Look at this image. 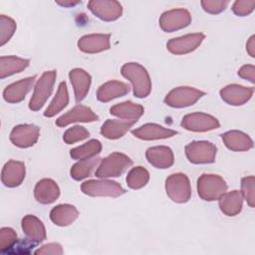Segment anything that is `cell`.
<instances>
[{"label":"cell","mask_w":255,"mask_h":255,"mask_svg":"<svg viewBox=\"0 0 255 255\" xmlns=\"http://www.w3.org/2000/svg\"><path fill=\"white\" fill-rule=\"evenodd\" d=\"M100 162V157L99 156H94L91 158L87 159H82L79 160L77 163H75L70 170L71 177L74 178L75 180H82L93 172L97 164Z\"/></svg>","instance_id":"d6a6232c"},{"label":"cell","mask_w":255,"mask_h":255,"mask_svg":"<svg viewBox=\"0 0 255 255\" xmlns=\"http://www.w3.org/2000/svg\"><path fill=\"white\" fill-rule=\"evenodd\" d=\"M26 168L22 161L8 160L1 172L2 183L7 187H16L22 183L25 178Z\"/></svg>","instance_id":"2e32d148"},{"label":"cell","mask_w":255,"mask_h":255,"mask_svg":"<svg viewBox=\"0 0 255 255\" xmlns=\"http://www.w3.org/2000/svg\"><path fill=\"white\" fill-rule=\"evenodd\" d=\"M111 36L109 34H90L81 37L78 41V48L88 54H96L111 47L110 43Z\"/></svg>","instance_id":"e0dca14e"},{"label":"cell","mask_w":255,"mask_h":255,"mask_svg":"<svg viewBox=\"0 0 255 255\" xmlns=\"http://www.w3.org/2000/svg\"><path fill=\"white\" fill-rule=\"evenodd\" d=\"M122 75L128 79L133 89V95L136 98H145L151 91L150 77L140 64L127 63L121 69Z\"/></svg>","instance_id":"6da1fadb"},{"label":"cell","mask_w":255,"mask_h":255,"mask_svg":"<svg viewBox=\"0 0 255 255\" xmlns=\"http://www.w3.org/2000/svg\"><path fill=\"white\" fill-rule=\"evenodd\" d=\"M218 200L220 210L227 216H235L242 210L243 196L239 190L225 192Z\"/></svg>","instance_id":"4316f807"},{"label":"cell","mask_w":255,"mask_h":255,"mask_svg":"<svg viewBox=\"0 0 255 255\" xmlns=\"http://www.w3.org/2000/svg\"><path fill=\"white\" fill-rule=\"evenodd\" d=\"M17 242V234L10 227H2L0 230V251L5 253Z\"/></svg>","instance_id":"74e56055"},{"label":"cell","mask_w":255,"mask_h":255,"mask_svg":"<svg viewBox=\"0 0 255 255\" xmlns=\"http://www.w3.org/2000/svg\"><path fill=\"white\" fill-rule=\"evenodd\" d=\"M203 10L209 14H219L224 11L229 4L226 0H203L200 2Z\"/></svg>","instance_id":"ab89813d"},{"label":"cell","mask_w":255,"mask_h":255,"mask_svg":"<svg viewBox=\"0 0 255 255\" xmlns=\"http://www.w3.org/2000/svg\"><path fill=\"white\" fill-rule=\"evenodd\" d=\"M165 191L174 202L184 203L191 197V186L188 177L181 172L172 173L165 179Z\"/></svg>","instance_id":"5b68a950"},{"label":"cell","mask_w":255,"mask_h":255,"mask_svg":"<svg viewBox=\"0 0 255 255\" xmlns=\"http://www.w3.org/2000/svg\"><path fill=\"white\" fill-rule=\"evenodd\" d=\"M254 89L237 84H231L220 90L221 99L231 106H242L253 96Z\"/></svg>","instance_id":"9a60e30c"},{"label":"cell","mask_w":255,"mask_h":255,"mask_svg":"<svg viewBox=\"0 0 255 255\" xmlns=\"http://www.w3.org/2000/svg\"><path fill=\"white\" fill-rule=\"evenodd\" d=\"M56 77V71H46L42 74V76L39 78L35 85L32 98L29 102L30 110L36 112L45 105L53 92Z\"/></svg>","instance_id":"277c9868"},{"label":"cell","mask_w":255,"mask_h":255,"mask_svg":"<svg viewBox=\"0 0 255 255\" xmlns=\"http://www.w3.org/2000/svg\"><path fill=\"white\" fill-rule=\"evenodd\" d=\"M102 150V143L98 139H90L86 143L74 147L70 150V155L72 158L77 160L87 159L98 155Z\"/></svg>","instance_id":"1f68e13d"},{"label":"cell","mask_w":255,"mask_h":255,"mask_svg":"<svg viewBox=\"0 0 255 255\" xmlns=\"http://www.w3.org/2000/svg\"><path fill=\"white\" fill-rule=\"evenodd\" d=\"M127 184L131 189H139L149 180V172L142 166L132 167L127 175Z\"/></svg>","instance_id":"836d02e7"},{"label":"cell","mask_w":255,"mask_h":255,"mask_svg":"<svg viewBox=\"0 0 255 255\" xmlns=\"http://www.w3.org/2000/svg\"><path fill=\"white\" fill-rule=\"evenodd\" d=\"M21 226L28 240L36 244L44 241L47 237L44 224L38 217L34 215L29 214L24 216L21 221Z\"/></svg>","instance_id":"cb8c5ba5"},{"label":"cell","mask_w":255,"mask_h":255,"mask_svg":"<svg viewBox=\"0 0 255 255\" xmlns=\"http://www.w3.org/2000/svg\"><path fill=\"white\" fill-rule=\"evenodd\" d=\"M40 135V128L35 125H19L16 126L11 133V142L21 148H26L34 145Z\"/></svg>","instance_id":"4fadbf2b"},{"label":"cell","mask_w":255,"mask_h":255,"mask_svg":"<svg viewBox=\"0 0 255 255\" xmlns=\"http://www.w3.org/2000/svg\"><path fill=\"white\" fill-rule=\"evenodd\" d=\"M185 155L187 159L195 164L214 162L216 156V146L210 141L196 140L185 145Z\"/></svg>","instance_id":"52a82bcc"},{"label":"cell","mask_w":255,"mask_h":255,"mask_svg":"<svg viewBox=\"0 0 255 255\" xmlns=\"http://www.w3.org/2000/svg\"><path fill=\"white\" fill-rule=\"evenodd\" d=\"M79 216L78 209L71 204H59L50 212V218L56 225L68 226Z\"/></svg>","instance_id":"83f0119b"},{"label":"cell","mask_w":255,"mask_h":255,"mask_svg":"<svg viewBox=\"0 0 255 255\" xmlns=\"http://www.w3.org/2000/svg\"><path fill=\"white\" fill-rule=\"evenodd\" d=\"M35 79L36 76L28 77L7 86L3 91L4 100L11 104H17L23 101L25 99V96L32 89Z\"/></svg>","instance_id":"ac0fdd59"},{"label":"cell","mask_w":255,"mask_h":255,"mask_svg":"<svg viewBox=\"0 0 255 255\" xmlns=\"http://www.w3.org/2000/svg\"><path fill=\"white\" fill-rule=\"evenodd\" d=\"M68 104H69V94H68L67 85L65 82H61L54 99L52 100L51 104L44 112V116L47 118H52L56 116L58 113H60L62 110H64L68 106Z\"/></svg>","instance_id":"4dcf8cb0"},{"label":"cell","mask_w":255,"mask_h":255,"mask_svg":"<svg viewBox=\"0 0 255 255\" xmlns=\"http://www.w3.org/2000/svg\"><path fill=\"white\" fill-rule=\"evenodd\" d=\"M226 190L227 184L225 180L217 174L204 173L197 179V193L203 200H217Z\"/></svg>","instance_id":"3957f363"},{"label":"cell","mask_w":255,"mask_h":255,"mask_svg":"<svg viewBox=\"0 0 255 255\" xmlns=\"http://www.w3.org/2000/svg\"><path fill=\"white\" fill-rule=\"evenodd\" d=\"M254 39H255V37H254V36H251V37H250V39L248 40L247 44H246V51H247V53H248L252 58H254V57H255Z\"/></svg>","instance_id":"7bdbcfd3"},{"label":"cell","mask_w":255,"mask_h":255,"mask_svg":"<svg viewBox=\"0 0 255 255\" xmlns=\"http://www.w3.org/2000/svg\"><path fill=\"white\" fill-rule=\"evenodd\" d=\"M88 8L99 19L107 22L119 19L123 13L121 3L115 0H91Z\"/></svg>","instance_id":"8fae6325"},{"label":"cell","mask_w":255,"mask_h":255,"mask_svg":"<svg viewBox=\"0 0 255 255\" xmlns=\"http://www.w3.org/2000/svg\"><path fill=\"white\" fill-rule=\"evenodd\" d=\"M30 64L28 59L16 56H1L0 58V78L4 79L25 70Z\"/></svg>","instance_id":"f546056e"},{"label":"cell","mask_w":255,"mask_h":255,"mask_svg":"<svg viewBox=\"0 0 255 255\" xmlns=\"http://www.w3.org/2000/svg\"><path fill=\"white\" fill-rule=\"evenodd\" d=\"M204 37L205 36L202 33H193L173 38L167 42L166 48L171 54L174 55L188 54L200 46L204 40Z\"/></svg>","instance_id":"7c38bea8"},{"label":"cell","mask_w":255,"mask_h":255,"mask_svg":"<svg viewBox=\"0 0 255 255\" xmlns=\"http://www.w3.org/2000/svg\"><path fill=\"white\" fill-rule=\"evenodd\" d=\"M36 254H44V255H61L64 253V250L62 248V246L59 243L56 242H52V243H48L43 245L41 248H39L38 250L35 251Z\"/></svg>","instance_id":"60d3db41"},{"label":"cell","mask_w":255,"mask_h":255,"mask_svg":"<svg viewBox=\"0 0 255 255\" xmlns=\"http://www.w3.org/2000/svg\"><path fill=\"white\" fill-rule=\"evenodd\" d=\"M81 190L89 196H110L118 197L126 192L123 186L114 180L91 179L82 183Z\"/></svg>","instance_id":"8992f818"},{"label":"cell","mask_w":255,"mask_h":255,"mask_svg":"<svg viewBox=\"0 0 255 255\" xmlns=\"http://www.w3.org/2000/svg\"><path fill=\"white\" fill-rule=\"evenodd\" d=\"M34 195L38 202L42 204H50L59 197L60 188L53 179L43 178L36 183Z\"/></svg>","instance_id":"7402d4cb"},{"label":"cell","mask_w":255,"mask_h":255,"mask_svg":"<svg viewBox=\"0 0 255 255\" xmlns=\"http://www.w3.org/2000/svg\"><path fill=\"white\" fill-rule=\"evenodd\" d=\"M69 78L74 89L75 100L77 103L83 101L89 93L91 86V76L83 69L76 68L70 71Z\"/></svg>","instance_id":"ffe728a7"},{"label":"cell","mask_w":255,"mask_h":255,"mask_svg":"<svg viewBox=\"0 0 255 255\" xmlns=\"http://www.w3.org/2000/svg\"><path fill=\"white\" fill-rule=\"evenodd\" d=\"M110 113L123 120H135L139 119L143 113L144 109L138 104H134L130 101L123 102L113 106L110 109Z\"/></svg>","instance_id":"f1b7e54d"},{"label":"cell","mask_w":255,"mask_h":255,"mask_svg":"<svg viewBox=\"0 0 255 255\" xmlns=\"http://www.w3.org/2000/svg\"><path fill=\"white\" fill-rule=\"evenodd\" d=\"M129 86L120 81H109L101 85L97 91V99L102 103H108L114 99L123 97L129 92Z\"/></svg>","instance_id":"603a6c76"},{"label":"cell","mask_w":255,"mask_h":255,"mask_svg":"<svg viewBox=\"0 0 255 255\" xmlns=\"http://www.w3.org/2000/svg\"><path fill=\"white\" fill-rule=\"evenodd\" d=\"M204 95V92L192 87H177L165 96L164 103L172 108H185L195 104Z\"/></svg>","instance_id":"ba28073f"},{"label":"cell","mask_w":255,"mask_h":255,"mask_svg":"<svg viewBox=\"0 0 255 255\" xmlns=\"http://www.w3.org/2000/svg\"><path fill=\"white\" fill-rule=\"evenodd\" d=\"M135 123V120H108L101 128V134L109 139L120 138Z\"/></svg>","instance_id":"484cf974"},{"label":"cell","mask_w":255,"mask_h":255,"mask_svg":"<svg viewBox=\"0 0 255 255\" xmlns=\"http://www.w3.org/2000/svg\"><path fill=\"white\" fill-rule=\"evenodd\" d=\"M131 133L135 137L143 140H153L171 137L175 135L177 131L170 128H166L157 124H145L137 128L132 129Z\"/></svg>","instance_id":"d6986e66"},{"label":"cell","mask_w":255,"mask_h":255,"mask_svg":"<svg viewBox=\"0 0 255 255\" xmlns=\"http://www.w3.org/2000/svg\"><path fill=\"white\" fill-rule=\"evenodd\" d=\"M190 23L191 15L183 8L165 11L159 18V26L164 32H173L183 29Z\"/></svg>","instance_id":"9c48e42d"},{"label":"cell","mask_w":255,"mask_h":255,"mask_svg":"<svg viewBox=\"0 0 255 255\" xmlns=\"http://www.w3.org/2000/svg\"><path fill=\"white\" fill-rule=\"evenodd\" d=\"M145 156L147 161L156 168H168L174 162L171 148L165 145H157L147 148Z\"/></svg>","instance_id":"44dd1931"},{"label":"cell","mask_w":255,"mask_h":255,"mask_svg":"<svg viewBox=\"0 0 255 255\" xmlns=\"http://www.w3.org/2000/svg\"><path fill=\"white\" fill-rule=\"evenodd\" d=\"M17 25L16 22L6 16V15H0V45L3 46L5 43H7L11 37L13 36L14 32L16 31Z\"/></svg>","instance_id":"e575fe53"},{"label":"cell","mask_w":255,"mask_h":255,"mask_svg":"<svg viewBox=\"0 0 255 255\" xmlns=\"http://www.w3.org/2000/svg\"><path fill=\"white\" fill-rule=\"evenodd\" d=\"M221 137L226 147L233 151H246L253 147V140L250 136L240 130L226 131Z\"/></svg>","instance_id":"d4e9b609"},{"label":"cell","mask_w":255,"mask_h":255,"mask_svg":"<svg viewBox=\"0 0 255 255\" xmlns=\"http://www.w3.org/2000/svg\"><path fill=\"white\" fill-rule=\"evenodd\" d=\"M98 116L91 108L84 105H77L72 110L59 117L56 120V125L64 128L73 123H91L98 121Z\"/></svg>","instance_id":"5bb4252c"},{"label":"cell","mask_w":255,"mask_h":255,"mask_svg":"<svg viewBox=\"0 0 255 255\" xmlns=\"http://www.w3.org/2000/svg\"><path fill=\"white\" fill-rule=\"evenodd\" d=\"M90 136V132L88 129L81 126H75L68 128L63 135V140L67 144H72L77 141L84 140Z\"/></svg>","instance_id":"d590c367"},{"label":"cell","mask_w":255,"mask_h":255,"mask_svg":"<svg viewBox=\"0 0 255 255\" xmlns=\"http://www.w3.org/2000/svg\"><path fill=\"white\" fill-rule=\"evenodd\" d=\"M181 127L190 131H208L218 128L220 124L216 118L205 113H191L183 117Z\"/></svg>","instance_id":"30bf717a"},{"label":"cell","mask_w":255,"mask_h":255,"mask_svg":"<svg viewBox=\"0 0 255 255\" xmlns=\"http://www.w3.org/2000/svg\"><path fill=\"white\" fill-rule=\"evenodd\" d=\"M255 0H237L232 5V11L237 16H247L253 12Z\"/></svg>","instance_id":"f35d334b"},{"label":"cell","mask_w":255,"mask_h":255,"mask_svg":"<svg viewBox=\"0 0 255 255\" xmlns=\"http://www.w3.org/2000/svg\"><path fill=\"white\" fill-rule=\"evenodd\" d=\"M81 3V1H73V0H68V1H57V4L64 6V7H73L77 4Z\"/></svg>","instance_id":"ee69618b"},{"label":"cell","mask_w":255,"mask_h":255,"mask_svg":"<svg viewBox=\"0 0 255 255\" xmlns=\"http://www.w3.org/2000/svg\"><path fill=\"white\" fill-rule=\"evenodd\" d=\"M132 160L122 152H113L102 159L95 174L99 178L121 176L130 165Z\"/></svg>","instance_id":"7a4b0ae2"},{"label":"cell","mask_w":255,"mask_h":255,"mask_svg":"<svg viewBox=\"0 0 255 255\" xmlns=\"http://www.w3.org/2000/svg\"><path fill=\"white\" fill-rule=\"evenodd\" d=\"M238 76L254 84L255 83V67L253 65L242 66L238 71Z\"/></svg>","instance_id":"b9f144b4"},{"label":"cell","mask_w":255,"mask_h":255,"mask_svg":"<svg viewBox=\"0 0 255 255\" xmlns=\"http://www.w3.org/2000/svg\"><path fill=\"white\" fill-rule=\"evenodd\" d=\"M254 184H255V177L253 175L245 176L241 179V194L243 196V199H245L247 204L252 208L255 205Z\"/></svg>","instance_id":"8d00e7d4"}]
</instances>
